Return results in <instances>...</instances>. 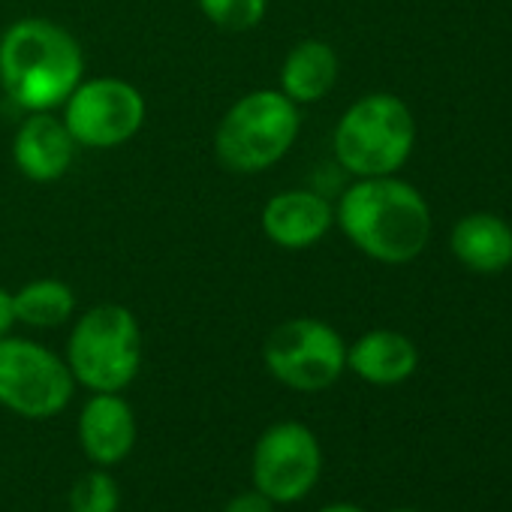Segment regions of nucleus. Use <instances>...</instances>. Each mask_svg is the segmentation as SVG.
<instances>
[{"label": "nucleus", "instance_id": "20", "mask_svg": "<svg viewBox=\"0 0 512 512\" xmlns=\"http://www.w3.org/2000/svg\"><path fill=\"white\" fill-rule=\"evenodd\" d=\"M16 326V314H13V293L0 287V338L10 335Z\"/></svg>", "mask_w": 512, "mask_h": 512}, {"label": "nucleus", "instance_id": "11", "mask_svg": "<svg viewBox=\"0 0 512 512\" xmlns=\"http://www.w3.org/2000/svg\"><path fill=\"white\" fill-rule=\"evenodd\" d=\"M79 151L61 112H28L13 136V166L34 184L67 178Z\"/></svg>", "mask_w": 512, "mask_h": 512}, {"label": "nucleus", "instance_id": "16", "mask_svg": "<svg viewBox=\"0 0 512 512\" xmlns=\"http://www.w3.org/2000/svg\"><path fill=\"white\" fill-rule=\"evenodd\" d=\"M10 293H13L16 326H28V329L67 326L79 308L73 284H67L61 278H34Z\"/></svg>", "mask_w": 512, "mask_h": 512}, {"label": "nucleus", "instance_id": "18", "mask_svg": "<svg viewBox=\"0 0 512 512\" xmlns=\"http://www.w3.org/2000/svg\"><path fill=\"white\" fill-rule=\"evenodd\" d=\"M121 488L106 470L85 473L70 491V512H118Z\"/></svg>", "mask_w": 512, "mask_h": 512}, {"label": "nucleus", "instance_id": "17", "mask_svg": "<svg viewBox=\"0 0 512 512\" xmlns=\"http://www.w3.org/2000/svg\"><path fill=\"white\" fill-rule=\"evenodd\" d=\"M205 22L226 34H247L269 16V0H196Z\"/></svg>", "mask_w": 512, "mask_h": 512}, {"label": "nucleus", "instance_id": "9", "mask_svg": "<svg viewBox=\"0 0 512 512\" xmlns=\"http://www.w3.org/2000/svg\"><path fill=\"white\" fill-rule=\"evenodd\" d=\"M323 470L317 434L302 422H278L253 446V485L272 503H296L311 494Z\"/></svg>", "mask_w": 512, "mask_h": 512}, {"label": "nucleus", "instance_id": "3", "mask_svg": "<svg viewBox=\"0 0 512 512\" xmlns=\"http://www.w3.org/2000/svg\"><path fill=\"white\" fill-rule=\"evenodd\" d=\"M302 133V109L278 88L241 94L214 127V157L232 175H260L278 166Z\"/></svg>", "mask_w": 512, "mask_h": 512}, {"label": "nucleus", "instance_id": "14", "mask_svg": "<svg viewBox=\"0 0 512 512\" xmlns=\"http://www.w3.org/2000/svg\"><path fill=\"white\" fill-rule=\"evenodd\" d=\"M341 76V58L332 43L308 37L290 46L278 70V91L299 109L326 100Z\"/></svg>", "mask_w": 512, "mask_h": 512}, {"label": "nucleus", "instance_id": "15", "mask_svg": "<svg viewBox=\"0 0 512 512\" xmlns=\"http://www.w3.org/2000/svg\"><path fill=\"white\" fill-rule=\"evenodd\" d=\"M419 368L416 344L395 329H371L347 344V371L371 386H398Z\"/></svg>", "mask_w": 512, "mask_h": 512}, {"label": "nucleus", "instance_id": "1", "mask_svg": "<svg viewBox=\"0 0 512 512\" xmlns=\"http://www.w3.org/2000/svg\"><path fill=\"white\" fill-rule=\"evenodd\" d=\"M335 226L368 260L407 266L419 260L431 241V208L398 175L353 178L335 202Z\"/></svg>", "mask_w": 512, "mask_h": 512}, {"label": "nucleus", "instance_id": "6", "mask_svg": "<svg viewBox=\"0 0 512 512\" xmlns=\"http://www.w3.org/2000/svg\"><path fill=\"white\" fill-rule=\"evenodd\" d=\"M263 362L293 392H326L347 371V341L326 320L293 317L269 332Z\"/></svg>", "mask_w": 512, "mask_h": 512}, {"label": "nucleus", "instance_id": "12", "mask_svg": "<svg viewBox=\"0 0 512 512\" xmlns=\"http://www.w3.org/2000/svg\"><path fill=\"white\" fill-rule=\"evenodd\" d=\"M79 443L97 467H112L133 452L136 416L121 392H91L79 413Z\"/></svg>", "mask_w": 512, "mask_h": 512}, {"label": "nucleus", "instance_id": "4", "mask_svg": "<svg viewBox=\"0 0 512 512\" xmlns=\"http://www.w3.org/2000/svg\"><path fill=\"white\" fill-rule=\"evenodd\" d=\"M416 145V118L410 106L389 91L353 100L335 124L332 154L350 178L395 175Z\"/></svg>", "mask_w": 512, "mask_h": 512}, {"label": "nucleus", "instance_id": "19", "mask_svg": "<svg viewBox=\"0 0 512 512\" xmlns=\"http://www.w3.org/2000/svg\"><path fill=\"white\" fill-rule=\"evenodd\" d=\"M220 512H275V503L263 494V491H241L235 494Z\"/></svg>", "mask_w": 512, "mask_h": 512}, {"label": "nucleus", "instance_id": "5", "mask_svg": "<svg viewBox=\"0 0 512 512\" xmlns=\"http://www.w3.org/2000/svg\"><path fill=\"white\" fill-rule=\"evenodd\" d=\"M73 320L64 359L76 386L88 392H124L139 377L145 359L136 314L118 302H103Z\"/></svg>", "mask_w": 512, "mask_h": 512}, {"label": "nucleus", "instance_id": "13", "mask_svg": "<svg viewBox=\"0 0 512 512\" xmlns=\"http://www.w3.org/2000/svg\"><path fill=\"white\" fill-rule=\"evenodd\" d=\"M449 250L473 275H500L512 266V226L491 211H473L455 220Z\"/></svg>", "mask_w": 512, "mask_h": 512}, {"label": "nucleus", "instance_id": "21", "mask_svg": "<svg viewBox=\"0 0 512 512\" xmlns=\"http://www.w3.org/2000/svg\"><path fill=\"white\" fill-rule=\"evenodd\" d=\"M317 512H365L362 506H353V503H332V506H323Z\"/></svg>", "mask_w": 512, "mask_h": 512}, {"label": "nucleus", "instance_id": "7", "mask_svg": "<svg viewBox=\"0 0 512 512\" xmlns=\"http://www.w3.org/2000/svg\"><path fill=\"white\" fill-rule=\"evenodd\" d=\"M58 112L79 148L112 151L142 133L148 121V100L127 79L85 76Z\"/></svg>", "mask_w": 512, "mask_h": 512}, {"label": "nucleus", "instance_id": "2", "mask_svg": "<svg viewBox=\"0 0 512 512\" xmlns=\"http://www.w3.org/2000/svg\"><path fill=\"white\" fill-rule=\"evenodd\" d=\"M82 79V43L61 22L25 16L0 34V91L25 115L58 112Z\"/></svg>", "mask_w": 512, "mask_h": 512}, {"label": "nucleus", "instance_id": "22", "mask_svg": "<svg viewBox=\"0 0 512 512\" xmlns=\"http://www.w3.org/2000/svg\"><path fill=\"white\" fill-rule=\"evenodd\" d=\"M389 512H419V509H389Z\"/></svg>", "mask_w": 512, "mask_h": 512}, {"label": "nucleus", "instance_id": "10", "mask_svg": "<svg viewBox=\"0 0 512 512\" xmlns=\"http://www.w3.org/2000/svg\"><path fill=\"white\" fill-rule=\"evenodd\" d=\"M335 226V202L314 187H287L260 211L263 235L281 250H311Z\"/></svg>", "mask_w": 512, "mask_h": 512}, {"label": "nucleus", "instance_id": "8", "mask_svg": "<svg viewBox=\"0 0 512 512\" xmlns=\"http://www.w3.org/2000/svg\"><path fill=\"white\" fill-rule=\"evenodd\" d=\"M76 380L64 356L28 338H0V407L25 419H52L73 401Z\"/></svg>", "mask_w": 512, "mask_h": 512}]
</instances>
